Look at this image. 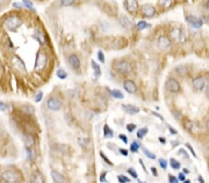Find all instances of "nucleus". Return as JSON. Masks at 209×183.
Masks as SVG:
<instances>
[{
    "mask_svg": "<svg viewBox=\"0 0 209 183\" xmlns=\"http://www.w3.org/2000/svg\"><path fill=\"white\" fill-rule=\"evenodd\" d=\"M34 37L40 43V45L44 46L46 44V39H45V34L40 32V31H35L34 33Z\"/></svg>",
    "mask_w": 209,
    "mask_h": 183,
    "instance_id": "18",
    "label": "nucleus"
},
{
    "mask_svg": "<svg viewBox=\"0 0 209 183\" xmlns=\"http://www.w3.org/2000/svg\"><path fill=\"white\" fill-rule=\"evenodd\" d=\"M193 86L197 90V91H202L205 86H206V81L202 77H197L193 79Z\"/></svg>",
    "mask_w": 209,
    "mask_h": 183,
    "instance_id": "12",
    "label": "nucleus"
},
{
    "mask_svg": "<svg viewBox=\"0 0 209 183\" xmlns=\"http://www.w3.org/2000/svg\"><path fill=\"white\" fill-rule=\"evenodd\" d=\"M159 164H160V166L162 167L163 169H166V167H167V162H166V160L161 158V159H159Z\"/></svg>",
    "mask_w": 209,
    "mask_h": 183,
    "instance_id": "36",
    "label": "nucleus"
},
{
    "mask_svg": "<svg viewBox=\"0 0 209 183\" xmlns=\"http://www.w3.org/2000/svg\"><path fill=\"white\" fill-rule=\"evenodd\" d=\"M150 25L147 23V22H145V21H139V23L137 24V27H138V29L139 30H145L146 28H148Z\"/></svg>",
    "mask_w": 209,
    "mask_h": 183,
    "instance_id": "32",
    "label": "nucleus"
},
{
    "mask_svg": "<svg viewBox=\"0 0 209 183\" xmlns=\"http://www.w3.org/2000/svg\"><path fill=\"white\" fill-rule=\"evenodd\" d=\"M48 107L52 111H58L63 107V102L57 98H49L47 102Z\"/></svg>",
    "mask_w": 209,
    "mask_h": 183,
    "instance_id": "7",
    "label": "nucleus"
},
{
    "mask_svg": "<svg viewBox=\"0 0 209 183\" xmlns=\"http://www.w3.org/2000/svg\"><path fill=\"white\" fill-rule=\"evenodd\" d=\"M157 45H158V47L161 50H167L171 46V41L168 37H166L165 35H162L158 38Z\"/></svg>",
    "mask_w": 209,
    "mask_h": 183,
    "instance_id": "8",
    "label": "nucleus"
},
{
    "mask_svg": "<svg viewBox=\"0 0 209 183\" xmlns=\"http://www.w3.org/2000/svg\"><path fill=\"white\" fill-rule=\"evenodd\" d=\"M22 3H23V5H24L26 7H28V8L34 10V5H33V2H32L31 0H22Z\"/></svg>",
    "mask_w": 209,
    "mask_h": 183,
    "instance_id": "33",
    "label": "nucleus"
},
{
    "mask_svg": "<svg viewBox=\"0 0 209 183\" xmlns=\"http://www.w3.org/2000/svg\"><path fill=\"white\" fill-rule=\"evenodd\" d=\"M25 150H26V152H27L28 158H29L30 160H34V158H35V152H34L33 150H31L30 147H27V146H26Z\"/></svg>",
    "mask_w": 209,
    "mask_h": 183,
    "instance_id": "30",
    "label": "nucleus"
},
{
    "mask_svg": "<svg viewBox=\"0 0 209 183\" xmlns=\"http://www.w3.org/2000/svg\"><path fill=\"white\" fill-rule=\"evenodd\" d=\"M13 7H17V8H21L22 6L20 4V3H18V2H16V3H13Z\"/></svg>",
    "mask_w": 209,
    "mask_h": 183,
    "instance_id": "50",
    "label": "nucleus"
},
{
    "mask_svg": "<svg viewBox=\"0 0 209 183\" xmlns=\"http://www.w3.org/2000/svg\"><path fill=\"white\" fill-rule=\"evenodd\" d=\"M100 182H108V181L106 180V173H104L100 176Z\"/></svg>",
    "mask_w": 209,
    "mask_h": 183,
    "instance_id": "44",
    "label": "nucleus"
},
{
    "mask_svg": "<svg viewBox=\"0 0 209 183\" xmlns=\"http://www.w3.org/2000/svg\"><path fill=\"white\" fill-rule=\"evenodd\" d=\"M159 140H160V142H163V143H165V139H163L162 137H160V138H159Z\"/></svg>",
    "mask_w": 209,
    "mask_h": 183,
    "instance_id": "55",
    "label": "nucleus"
},
{
    "mask_svg": "<svg viewBox=\"0 0 209 183\" xmlns=\"http://www.w3.org/2000/svg\"><path fill=\"white\" fill-rule=\"evenodd\" d=\"M100 156H101V157H102L103 159H104V161H105V162H106L107 164H109V165H112V163H111V162L109 161V159H108V158H107V157H106V156H105V155H103L102 153H100Z\"/></svg>",
    "mask_w": 209,
    "mask_h": 183,
    "instance_id": "46",
    "label": "nucleus"
},
{
    "mask_svg": "<svg viewBox=\"0 0 209 183\" xmlns=\"http://www.w3.org/2000/svg\"><path fill=\"white\" fill-rule=\"evenodd\" d=\"M21 24H22V20L18 16H9L8 18H7V20L4 22L5 27L11 32L16 31L18 28H20Z\"/></svg>",
    "mask_w": 209,
    "mask_h": 183,
    "instance_id": "1",
    "label": "nucleus"
},
{
    "mask_svg": "<svg viewBox=\"0 0 209 183\" xmlns=\"http://www.w3.org/2000/svg\"><path fill=\"white\" fill-rule=\"evenodd\" d=\"M119 138H120L125 143H128V138H127L126 135H124V134H120V135H119Z\"/></svg>",
    "mask_w": 209,
    "mask_h": 183,
    "instance_id": "45",
    "label": "nucleus"
},
{
    "mask_svg": "<svg viewBox=\"0 0 209 183\" xmlns=\"http://www.w3.org/2000/svg\"><path fill=\"white\" fill-rule=\"evenodd\" d=\"M198 180H199V181H201V182H205V181H204V179H203V178H202V177H201V176H200V177H199V178H198Z\"/></svg>",
    "mask_w": 209,
    "mask_h": 183,
    "instance_id": "56",
    "label": "nucleus"
},
{
    "mask_svg": "<svg viewBox=\"0 0 209 183\" xmlns=\"http://www.w3.org/2000/svg\"><path fill=\"white\" fill-rule=\"evenodd\" d=\"M139 147H140V145H139V142H132L131 145H130V150H131L133 153H137V152L139 151Z\"/></svg>",
    "mask_w": 209,
    "mask_h": 183,
    "instance_id": "27",
    "label": "nucleus"
},
{
    "mask_svg": "<svg viewBox=\"0 0 209 183\" xmlns=\"http://www.w3.org/2000/svg\"><path fill=\"white\" fill-rule=\"evenodd\" d=\"M207 129L209 130V120L207 121Z\"/></svg>",
    "mask_w": 209,
    "mask_h": 183,
    "instance_id": "59",
    "label": "nucleus"
},
{
    "mask_svg": "<svg viewBox=\"0 0 209 183\" xmlns=\"http://www.w3.org/2000/svg\"><path fill=\"white\" fill-rule=\"evenodd\" d=\"M91 63H92V68H93V69H94V71H95V74H96L97 76H100V71H101L100 66H99L98 64H96L95 61H92Z\"/></svg>",
    "mask_w": 209,
    "mask_h": 183,
    "instance_id": "25",
    "label": "nucleus"
},
{
    "mask_svg": "<svg viewBox=\"0 0 209 183\" xmlns=\"http://www.w3.org/2000/svg\"><path fill=\"white\" fill-rule=\"evenodd\" d=\"M13 63H14V66H15L16 68H19V67H20V68H21V69L25 70V66H24L23 61L21 60L19 58L15 57V58L13 59Z\"/></svg>",
    "mask_w": 209,
    "mask_h": 183,
    "instance_id": "22",
    "label": "nucleus"
},
{
    "mask_svg": "<svg viewBox=\"0 0 209 183\" xmlns=\"http://www.w3.org/2000/svg\"><path fill=\"white\" fill-rule=\"evenodd\" d=\"M78 142H79V144H81V146L82 145L83 146H86L87 144V140L86 138H79L78 139Z\"/></svg>",
    "mask_w": 209,
    "mask_h": 183,
    "instance_id": "38",
    "label": "nucleus"
},
{
    "mask_svg": "<svg viewBox=\"0 0 209 183\" xmlns=\"http://www.w3.org/2000/svg\"><path fill=\"white\" fill-rule=\"evenodd\" d=\"M124 88L129 94H135L137 92L136 84L132 81H130V80H127V81H124Z\"/></svg>",
    "mask_w": 209,
    "mask_h": 183,
    "instance_id": "13",
    "label": "nucleus"
},
{
    "mask_svg": "<svg viewBox=\"0 0 209 183\" xmlns=\"http://www.w3.org/2000/svg\"><path fill=\"white\" fill-rule=\"evenodd\" d=\"M179 152H180V154H183V155H184V156H185V157H187V158H189V155H188V154H187V152H185V151H184V150H183V149H180V150H179Z\"/></svg>",
    "mask_w": 209,
    "mask_h": 183,
    "instance_id": "51",
    "label": "nucleus"
},
{
    "mask_svg": "<svg viewBox=\"0 0 209 183\" xmlns=\"http://www.w3.org/2000/svg\"><path fill=\"white\" fill-rule=\"evenodd\" d=\"M111 94L114 98H116V99H123L124 98V94L120 91H118V90H113V91H111Z\"/></svg>",
    "mask_w": 209,
    "mask_h": 183,
    "instance_id": "23",
    "label": "nucleus"
},
{
    "mask_svg": "<svg viewBox=\"0 0 209 183\" xmlns=\"http://www.w3.org/2000/svg\"><path fill=\"white\" fill-rule=\"evenodd\" d=\"M98 59H99V60L100 61L101 63H104V62H105L104 55H103V53H102L101 51H99V52H98Z\"/></svg>",
    "mask_w": 209,
    "mask_h": 183,
    "instance_id": "37",
    "label": "nucleus"
},
{
    "mask_svg": "<svg viewBox=\"0 0 209 183\" xmlns=\"http://www.w3.org/2000/svg\"><path fill=\"white\" fill-rule=\"evenodd\" d=\"M126 7L131 14L136 13L139 9V4L137 0H126Z\"/></svg>",
    "mask_w": 209,
    "mask_h": 183,
    "instance_id": "11",
    "label": "nucleus"
},
{
    "mask_svg": "<svg viewBox=\"0 0 209 183\" xmlns=\"http://www.w3.org/2000/svg\"><path fill=\"white\" fill-rule=\"evenodd\" d=\"M61 3L64 7H70L74 4V0H61Z\"/></svg>",
    "mask_w": 209,
    "mask_h": 183,
    "instance_id": "35",
    "label": "nucleus"
},
{
    "mask_svg": "<svg viewBox=\"0 0 209 183\" xmlns=\"http://www.w3.org/2000/svg\"><path fill=\"white\" fill-rule=\"evenodd\" d=\"M141 11H142V14L147 17V18H151L155 15V8L151 6V5H143L141 7Z\"/></svg>",
    "mask_w": 209,
    "mask_h": 183,
    "instance_id": "10",
    "label": "nucleus"
},
{
    "mask_svg": "<svg viewBox=\"0 0 209 183\" xmlns=\"http://www.w3.org/2000/svg\"><path fill=\"white\" fill-rule=\"evenodd\" d=\"M48 63V57L45 53L43 52H39L37 57H36V60H35V69L39 71L42 70L46 65Z\"/></svg>",
    "mask_w": 209,
    "mask_h": 183,
    "instance_id": "5",
    "label": "nucleus"
},
{
    "mask_svg": "<svg viewBox=\"0 0 209 183\" xmlns=\"http://www.w3.org/2000/svg\"><path fill=\"white\" fill-rule=\"evenodd\" d=\"M103 135H104V137L107 138V139L113 138V136H114L113 129H111L109 128L108 125H104V127H103Z\"/></svg>",
    "mask_w": 209,
    "mask_h": 183,
    "instance_id": "21",
    "label": "nucleus"
},
{
    "mask_svg": "<svg viewBox=\"0 0 209 183\" xmlns=\"http://www.w3.org/2000/svg\"><path fill=\"white\" fill-rule=\"evenodd\" d=\"M122 107H123L124 111L127 112L129 115H135V114H138L139 112V107H137L135 106H132V105H123Z\"/></svg>",
    "mask_w": 209,
    "mask_h": 183,
    "instance_id": "14",
    "label": "nucleus"
},
{
    "mask_svg": "<svg viewBox=\"0 0 209 183\" xmlns=\"http://www.w3.org/2000/svg\"><path fill=\"white\" fill-rule=\"evenodd\" d=\"M31 181L33 183H43L45 181V180L40 173H35L31 178Z\"/></svg>",
    "mask_w": 209,
    "mask_h": 183,
    "instance_id": "20",
    "label": "nucleus"
},
{
    "mask_svg": "<svg viewBox=\"0 0 209 183\" xmlns=\"http://www.w3.org/2000/svg\"><path fill=\"white\" fill-rule=\"evenodd\" d=\"M42 97H43V93H42V92H39V93L36 94V96H35V102H36V103H39V102L42 100Z\"/></svg>",
    "mask_w": 209,
    "mask_h": 183,
    "instance_id": "41",
    "label": "nucleus"
},
{
    "mask_svg": "<svg viewBox=\"0 0 209 183\" xmlns=\"http://www.w3.org/2000/svg\"><path fill=\"white\" fill-rule=\"evenodd\" d=\"M169 35H170V37L173 41H175L177 43H179V44H183L187 40L184 32L179 28H173L170 31Z\"/></svg>",
    "mask_w": 209,
    "mask_h": 183,
    "instance_id": "2",
    "label": "nucleus"
},
{
    "mask_svg": "<svg viewBox=\"0 0 209 183\" xmlns=\"http://www.w3.org/2000/svg\"><path fill=\"white\" fill-rule=\"evenodd\" d=\"M68 61H69V64L72 68H74V69L79 68L80 60H79V59H78V57L76 55H71L68 58Z\"/></svg>",
    "mask_w": 209,
    "mask_h": 183,
    "instance_id": "15",
    "label": "nucleus"
},
{
    "mask_svg": "<svg viewBox=\"0 0 209 183\" xmlns=\"http://www.w3.org/2000/svg\"><path fill=\"white\" fill-rule=\"evenodd\" d=\"M152 114H153V115H155L156 117H158V118H159V119L161 120H164V119H163V118H162V117H161V116H160L159 114H156V113H154V112H153Z\"/></svg>",
    "mask_w": 209,
    "mask_h": 183,
    "instance_id": "54",
    "label": "nucleus"
},
{
    "mask_svg": "<svg viewBox=\"0 0 209 183\" xmlns=\"http://www.w3.org/2000/svg\"><path fill=\"white\" fill-rule=\"evenodd\" d=\"M151 172L153 173V176H155V177H156V176H157V170L155 169V168H153V167H152V168H151Z\"/></svg>",
    "mask_w": 209,
    "mask_h": 183,
    "instance_id": "52",
    "label": "nucleus"
},
{
    "mask_svg": "<svg viewBox=\"0 0 209 183\" xmlns=\"http://www.w3.org/2000/svg\"><path fill=\"white\" fill-rule=\"evenodd\" d=\"M147 133H148V129L147 128H143V129H140L139 131H138L137 136L139 137V139H142Z\"/></svg>",
    "mask_w": 209,
    "mask_h": 183,
    "instance_id": "26",
    "label": "nucleus"
},
{
    "mask_svg": "<svg viewBox=\"0 0 209 183\" xmlns=\"http://www.w3.org/2000/svg\"><path fill=\"white\" fill-rule=\"evenodd\" d=\"M7 109V105L6 104V103H4V102H2V101H0V111H6Z\"/></svg>",
    "mask_w": 209,
    "mask_h": 183,
    "instance_id": "40",
    "label": "nucleus"
},
{
    "mask_svg": "<svg viewBox=\"0 0 209 183\" xmlns=\"http://www.w3.org/2000/svg\"><path fill=\"white\" fill-rule=\"evenodd\" d=\"M207 96L209 98V86L207 87Z\"/></svg>",
    "mask_w": 209,
    "mask_h": 183,
    "instance_id": "58",
    "label": "nucleus"
},
{
    "mask_svg": "<svg viewBox=\"0 0 209 183\" xmlns=\"http://www.w3.org/2000/svg\"><path fill=\"white\" fill-rule=\"evenodd\" d=\"M159 4L164 7H169L172 4V0H158Z\"/></svg>",
    "mask_w": 209,
    "mask_h": 183,
    "instance_id": "28",
    "label": "nucleus"
},
{
    "mask_svg": "<svg viewBox=\"0 0 209 183\" xmlns=\"http://www.w3.org/2000/svg\"><path fill=\"white\" fill-rule=\"evenodd\" d=\"M143 153L145 154V155L147 156V157H149L150 159H155V155L154 154H152L151 152H150L149 150H147L146 148H143Z\"/></svg>",
    "mask_w": 209,
    "mask_h": 183,
    "instance_id": "31",
    "label": "nucleus"
},
{
    "mask_svg": "<svg viewBox=\"0 0 209 183\" xmlns=\"http://www.w3.org/2000/svg\"><path fill=\"white\" fill-rule=\"evenodd\" d=\"M1 178L4 181L9 183H15L20 181V176L12 171V170H6L1 174Z\"/></svg>",
    "mask_w": 209,
    "mask_h": 183,
    "instance_id": "4",
    "label": "nucleus"
},
{
    "mask_svg": "<svg viewBox=\"0 0 209 183\" xmlns=\"http://www.w3.org/2000/svg\"><path fill=\"white\" fill-rule=\"evenodd\" d=\"M24 143L27 147H31V146L35 145V138L31 134H25L24 135Z\"/></svg>",
    "mask_w": 209,
    "mask_h": 183,
    "instance_id": "19",
    "label": "nucleus"
},
{
    "mask_svg": "<svg viewBox=\"0 0 209 183\" xmlns=\"http://www.w3.org/2000/svg\"><path fill=\"white\" fill-rule=\"evenodd\" d=\"M169 129H170V132H172L173 134H177V131H175V129L171 127H169Z\"/></svg>",
    "mask_w": 209,
    "mask_h": 183,
    "instance_id": "53",
    "label": "nucleus"
},
{
    "mask_svg": "<svg viewBox=\"0 0 209 183\" xmlns=\"http://www.w3.org/2000/svg\"><path fill=\"white\" fill-rule=\"evenodd\" d=\"M206 7H207V8L209 10V0L207 2V3H206Z\"/></svg>",
    "mask_w": 209,
    "mask_h": 183,
    "instance_id": "57",
    "label": "nucleus"
},
{
    "mask_svg": "<svg viewBox=\"0 0 209 183\" xmlns=\"http://www.w3.org/2000/svg\"><path fill=\"white\" fill-rule=\"evenodd\" d=\"M170 166L174 169H179L180 168V163L179 161H177L176 159H174V158L170 159Z\"/></svg>",
    "mask_w": 209,
    "mask_h": 183,
    "instance_id": "24",
    "label": "nucleus"
},
{
    "mask_svg": "<svg viewBox=\"0 0 209 183\" xmlns=\"http://www.w3.org/2000/svg\"><path fill=\"white\" fill-rule=\"evenodd\" d=\"M119 152H120L123 155H125V156H128V152L127 150H125V149H119Z\"/></svg>",
    "mask_w": 209,
    "mask_h": 183,
    "instance_id": "47",
    "label": "nucleus"
},
{
    "mask_svg": "<svg viewBox=\"0 0 209 183\" xmlns=\"http://www.w3.org/2000/svg\"><path fill=\"white\" fill-rule=\"evenodd\" d=\"M120 23H121V25H122L125 29H128V30H130V29H132V27H133V24H132L131 20H130L128 17H126V16H122V17L120 18Z\"/></svg>",
    "mask_w": 209,
    "mask_h": 183,
    "instance_id": "17",
    "label": "nucleus"
},
{
    "mask_svg": "<svg viewBox=\"0 0 209 183\" xmlns=\"http://www.w3.org/2000/svg\"><path fill=\"white\" fill-rule=\"evenodd\" d=\"M179 181H185V175L183 173L179 174Z\"/></svg>",
    "mask_w": 209,
    "mask_h": 183,
    "instance_id": "49",
    "label": "nucleus"
},
{
    "mask_svg": "<svg viewBox=\"0 0 209 183\" xmlns=\"http://www.w3.org/2000/svg\"><path fill=\"white\" fill-rule=\"evenodd\" d=\"M128 172L134 179H137V178H138V173H137L133 168H129V169L128 170Z\"/></svg>",
    "mask_w": 209,
    "mask_h": 183,
    "instance_id": "39",
    "label": "nucleus"
},
{
    "mask_svg": "<svg viewBox=\"0 0 209 183\" xmlns=\"http://www.w3.org/2000/svg\"><path fill=\"white\" fill-rule=\"evenodd\" d=\"M57 76H58L60 79L64 80V79L67 78V73H66L63 69H59V70L57 71Z\"/></svg>",
    "mask_w": 209,
    "mask_h": 183,
    "instance_id": "29",
    "label": "nucleus"
},
{
    "mask_svg": "<svg viewBox=\"0 0 209 183\" xmlns=\"http://www.w3.org/2000/svg\"><path fill=\"white\" fill-rule=\"evenodd\" d=\"M168 181H169V182H172V183L178 182V179H177V178H175L174 176H171V175L168 177Z\"/></svg>",
    "mask_w": 209,
    "mask_h": 183,
    "instance_id": "43",
    "label": "nucleus"
},
{
    "mask_svg": "<svg viewBox=\"0 0 209 183\" xmlns=\"http://www.w3.org/2000/svg\"><path fill=\"white\" fill-rule=\"evenodd\" d=\"M114 69L119 72V73H123V74H127V73H130L132 71V67L131 65L125 60H121L116 62L114 64Z\"/></svg>",
    "mask_w": 209,
    "mask_h": 183,
    "instance_id": "3",
    "label": "nucleus"
},
{
    "mask_svg": "<svg viewBox=\"0 0 209 183\" xmlns=\"http://www.w3.org/2000/svg\"><path fill=\"white\" fill-rule=\"evenodd\" d=\"M117 179H118L119 182H121V183L130 182V180H129L128 178H127L126 176H124V175H119V176L117 177Z\"/></svg>",
    "mask_w": 209,
    "mask_h": 183,
    "instance_id": "34",
    "label": "nucleus"
},
{
    "mask_svg": "<svg viewBox=\"0 0 209 183\" xmlns=\"http://www.w3.org/2000/svg\"><path fill=\"white\" fill-rule=\"evenodd\" d=\"M186 20L193 27H194L196 29L201 28L203 26V20H202V19H200L198 17H195V16H193V15H188V16H186Z\"/></svg>",
    "mask_w": 209,
    "mask_h": 183,
    "instance_id": "9",
    "label": "nucleus"
},
{
    "mask_svg": "<svg viewBox=\"0 0 209 183\" xmlns=\"http://www.w3.org/2000/svg\"><path fill=\"white\" fill-rule=\"evenodd\" d=\"M127 129L129 132H132L135 129H136V125L135 124H128L127 125Z\"/></svg>",
    "mask_w": 209,
    "mask_h": 183,
    "instance_id": "42",
    "label": "nucleus"
},
{
    "mask_svg": "<svg viewBox=\"0 0 209 183\" xmlns=\"http://www.w3.org/2000/svg\"><path fill=\"white\" fill-rule=\"evenodd\" d=\"M50 175H51L52 180H53L55 182H61V183L65 182V179H64V177H63L62 174H60L58 171H56V170H52L51 173H50Z\"/></svg>",
    "mask_w": 209,
    "mask_h": 183,
    "instance_id": "16",
    "label": "nucleus"
},
{
    "mask_svg": "<svg viewBox=\"0 0 209 183\" xmlns=\"http://www.w3.org/2000/svg\"><path fill=\"white\" fill-rule=\"evenodd\" d=\"M186 146H187V147H188V148H189V149H190V151H191V152H192V154H193V155H194V156H195V157H196V154H195V152H194V150H193V148H192V146H191V145H190V144H189V143H187V144H186Z\"/></svg>",
    "mask_w": 209,
    "mask_h": 183,
    "instance_id": "48",
    "label": "nucleus"
},
{
    "mask_svg": "<svg viewBox=\"0 0 209 183\" xmlns=\"http://www.w3.org/2000/svg\"><path fill=\"white\" fill-rule=\"evenodd\" d=\"M165 88L167 91L171 93H178L180 90V84L176 79L170 78L165 82Z\"/></svg>",
    "mask_w": 209,
    "mask_h": 183,
    "instance_id": "6",
    "label": "nucleus"
}]
</instances>
